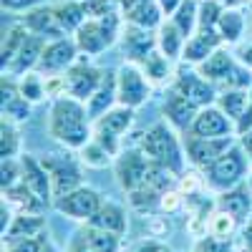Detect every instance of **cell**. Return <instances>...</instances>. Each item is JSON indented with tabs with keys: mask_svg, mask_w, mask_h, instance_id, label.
I'll return each mask as SVG.
<instances>
[{
	"mask_svg": "<svg viewBox=\"0 0 252 252\" xmlns=\"http://www.w3.org/2000/svg\"><path fill=\"white\" fill-rule=\"evenodd\" d=\"M48 134L66 149H81L94 139V124L86 103L73 96H58L51 103Z\"/></svg>",
	"mask_w": 252,
	"mask_h": 252,
	"instance_id": "cell-1",
	"label": "cell"
},
{
	"mask_svg": "<svg viewBox=\"0 0 252 252\" xmlns=\"http://www.w3.org/2000/svg\"><path fill=\"white\" fill-rule=\"evenodd\" d=\"M139 149L146 154V159H152L157 164H164V166H169L172 172L182 174L187 152H184V141H179L174 126L169 121L166 124L159 121V124L152 126V129H146L141 134Z\"/></svg>",
	"mask_w": 252,
	"mask_h": 252,
	"instance_id": "cell-2",
	"label": "cell"
},
{
	"mask_svg": "<svg viewBox=\"0 0 252 252\" xmlns=\"http://www.w3.org/2000/svg\"><path fill=\"white\" fill-rule=\"evenodd\" d=\"M73 35H76L81 53L98 56L121 38V18H119V13H109L103 18H89Z\"/></svg>",
	"mask_w": 252,
	"mask_h": 252,
	"instance_id": "cell-3",
	"label": "cell"
},
{
	"mask_svg": "<svg viewBox=\"0 0 252 252\" xmlns=\"http://www.w3.org/2000/svg\"><path fill=\"white\" fill-rule=\"evenodd\" d=\"M250 154L242 149V144L240 141H235L229 149L209 166V169H204V179H207V184L212 187V189H217V192H224V189H232V187H237L245 177H247V169H250Z\"/></svg>",
	"mask_w": 252,
	"mask_h": 252,
	"instance_id": "cell-4",
	"label": "cell"
},
{
	"mask_svg": "<svg viewBox=\"0 0 252 252\" xmlns=\"http://www.w3.org/2000/svg\"><path fill=\"white\" fill-rule=\"evenodd\" d=\"M134 111L136 109H129V106H124V103H116L111 111H106L103 116H98L94 121V139L106 146L114 157L121 154V139H124L126 131L131 129Z\"/></svg>",
	"mask_w": 252,
	"mask_h": 252,
	"instance_id": "cell-5",
	"label": "cell"
},
{
	"mask_svg": "<svg viewBox=\"0 0 252 252\" xmlns=\"http://www.w3.org/2000/svg\"><path fill=\"white\" fill-rule=\"evenodd\" d=\"M116 86H119V103L129 109H139L152 98V81L146 78L139 63L126 61L116 71Z\"/></svg>",
	"mask_w": 252,
	"mask_h": 252,
	"instance_id": "cell-6",
	"label": "cell"
},
{
	"mask_svg": "<svg viewBox=\"0 0 252 252\" xmlns=\"http://www.w3.org/2000/svg\"><path fill=\"white\" fill-rule=\"evenodd\" d=\"M46 172L51 177V187H53V202L63 194L73 192L76 187H81L83 172H81V164L76 157L71 154H43L40 157Z\"/></svg>",
	"mask_w": 252,
	"mask_h": 252,
	"instance_id": "cell-7",
	"label": "cell"
},
{
	"mask_svg": "<svg viewBox=\"0 0 252 252\" xmlns=\"http://www.w3.org/2000/svg\"><path fill=\"white\" fill-rule=\"evenodd\" d=\"M182 141H184L187 159L194 166H199V169H209L237 139L235 136H194L187 131Z\"/></svg>",
	"mask_w": 252,
	"mask_h": 252,
	"instance_id": "cell-8",
	"label": "cell"
},
{
	"mask_svg": "<svg viewBox=\"0 0 252 252\" xmlns=\"http://www.w3.org/2000/svg\"><path fill=\"white\" fill-rule=\"evenodd\" d=\"M76 61H78L76 38L63 35V38H56V40H48L46 43L35 71L43 73V76H58V73H66Z\"/></svg>",
	"mask_w": 252,
	"mask_h": 252,
	"instance_id": "cell-9",
	"label": "cell"
},
{
	"mask_svg": "<svg viewBox=\"0 0 252 252\" xmlns=\"http://www.w3.org/2000/svg\"><path fill=\"white\" fill-rule=\"evenodd\" d=\"M101 194L96 192L94 187H76L73 192L68 194H63L53 202V207L58 209L61 215H66L71 220H78V222H89L91 215L96 212V209L101 207Z\"/></svg>",
	"mask_w": 252,
	"mask_h": 252,
	"instance_id": "cell-10",
	"label": "cell"
},
{
	"mask_svg": "<svg viewBox=\"0 0 252 252\" xmlns=\"http://www.w3.org/2000/svg\"><path fill=\"white\" fill-rule=\"evenodd\" d=\"M63 78H66V94L86 103L96 94L98 83L103 78V71L96 68V66H91L89 58H86V61H76L73 66L66 71V76H63Z\"/></svg>",
	"mask_w": 252,
	"mask_h": 252,
	"instance_id": "cell-11",
	"label": "cell"
},
{
	"mask_svg": "<svg viewBox=\"0 0 252 252\" xmlns=\"http://www.w3.org/2000/svg\"><path fill=\"white\" fill-rule=\"evenodd\" d=\"M182 96H187L189 101L194 103L197 109H204V106H212L217 103V89L212 81H207L199 71H182L177 78H174V86Z\"/></svg>",
	"mask_w": 252,
	"mask_h": 252,
	"instance_id": "cell-12",
	"label": "cell"
},
{
	"mask_svg": "<svg viewBox=\"0 0 252 252\" xmlns=\"http://www.w3.org/2000/svg\"><path fill=\"white\" fill-rule=\"evenodd\" d=\"M146 166L149 159L141 149H126L114 159V169H116V179L121 184L124 192H131V189L141 187L146 179Z\"/></svg>",
	"mask_w": 252,
	"mask_h": 252,
	"instance_id": "cell-13",
	"label": "cell"
},
{
	"mask_svg": "<svg viewBox=\"0 0 252 252\" xmlns=\"http://www.w3.org/2000/svg\"><path fill=\"white\" fill-rule=\"evenodd\" d=\"M48 40H43L40 35H33L28 31V35L23 38L20 48L15 51V56L10 58V63L3 68V76H13V78H23L26 73L35 71L38 68V61H40V53H43Z\"/></svg>",
	"mask_w": 252,
	"mask_h": 252,
	"instance_id": "cell-14",
	"label": "cell"
},
{
	"mask_svg": "<svg viewBox=\"0 0 252 252\" xmlns=\"http://www.w3.org/2000/svg\"><path fill=\"white\" fill-rule=\"evenodd\" d=\"M189 134H194V136H235V121L217 103H212V106H204L197 111L192 126H189Z\"/></svg>",
	"mask_w": 252,
	"mask_h": 252,
	"instance_id": "cell-15",
	"label": "cell"
},
{
	"mask_svg": "<svg viewBox=\"0 0 252 252\" xmlns=\"http://www.w3.org/2000/svg\"><path fill=\"white\" fill-rule=\"evenodd\" d=\"M121 46H124V56L131 63H141L149 53L157 51V35L149 28H141L134 23H126L121 28Z\"/></svg>",
	"mask_w": 252,
	"mask_h": 252,
	"instance_id": "cell-16",
	"label": "cell"
},
{
	"mask_svg": "<svg viewBox=\"0 0 252 252\" xmlns=\"http://www.w3.org/2000/svg\"><path fill=\"white\" fill-rule=\"evenodd\" d=\"M20 172H23V184L31 192L43 202V204H53V187H51V177L46 172L43 161L33 154H23L20 157Z\"/></svg>",
	"mask_w": 252,
	"mask_h": 252,
	"instance_id": "cell-17",
	"label": "cell"
},
{
	"mask_svg": "<svg viewBox=\"0 0 252 252\" xmlns=\"http://www.w3.org/2000/svg\"><path fill=\"white\" fill-rule=\"evenodd\" d=\"M119 240H121V235H114V232L98 229L94 224H86L71 240L68 252H119Z\"/></svg>",
	"mask_w": 252,
	"mask_h": 252,
	"instance_id": "cell-18",
	"label": "cell"
},
{
	"mask_svg": "<svg viewBox=\"0 0 252 252\" xmlns=\"http://www.w3.org/2000/svg\"><path fill=\"white\" fill-rule=\"evenodd\" d=\"M224 46L222 35L217 33V28H197V33L192 38H187L184 43V53L182 61L184 63H192V66H199L202 61H207L217 48Z\"/></svg>",
	"mask_w": 252,
	"mask_h": 252,
	"instance_id": "cell-19",
	"label": "cell"
},
{
	"mask_svg": "<svg viewBox=\"0 0 252 252\" xmlns=\"http://www.w3.org/2000/svg\"><path fill=\"white\" fill-rule=\"evenodd\" d=\"M217 207L222 212H227L229 217H235L237 222H250V217H252V189H250V184L240 182L237 187L220 192Z\"/></svg>",
	"mask_w": 252,
	"mask_h": 252,
	"instance_id": "cell-20",
	"label": "cell"
},
{
	"mask_svg": "<svg viewBox=\"0 0 252 252\" xmlns=\"http://www.w3.org/2000/svg\"><path fill=\"white\" fill-rule=\"evenodd\" d=\"M23 26H26L33 35H40L43 40H56V38L68 35L66 31L61 28V23H58L56 8H43V5H38V8H33V10H26Z\"/></svg>",
	"mask_w": 252,
	"mask_h": 252,
	"instance_id": "cell-21",
	"label": "cell"
},
{
	"mask_svg": "<svg viewBox=\"0 0 252 252\" xmlns=\"http://www.w3.org/2000/svg\"><path fill=\"white\" fill-rule=\"evenodd\" d=\"M119 103V86H116V73L114 71H103V78L98 83L96 94L86 101V109L91 121H96L98 116H103L106 111H111Z\"/></svg>",
	"mask_w": 252,
	"mask_h": 252,
	"instance_id": "cell-22",
	"label": "cell"
},
{
	"mask_svg": "<svg viewBox=\"0 0 252 252\" xmlns=\"http://www.w3.org/2000/svg\"><path fill=\"white\" fill-rule=\"evenodd\" d=\"M197 111H199V109H197L187 96H182L177 89H172L169 96H166V101H164V116H166V121H169L174 129H179V131H189V126H192Z\"/></svg>",
	"mask_w": 252,
	"mask_h": 252,
	"instance_id": "cell-23",
	"label": "cell"
},
{
	"mask_svg": "<svg viewBox=\"0 0 252 252\" xmlns=\"http://www.w3.org/2000/svg\"><path fill=\"white\" fill-rule=\"evenodd\" d=\"M31 106L33 103L20 94L13 76H3V119L20 124L31 116Z\"/></svg>",
	"mask_w": 252,
	"mask_h": 252,
	"instance_id": "cell-24",
	"label": "cell"
},
{
	"mask_svg": "<svg viewBox=\"0 0 252 252\" xmlns=\"http://www.w3.org/2000/svg\"><path fill=\"white\" fill-rule=\"evenodd\" d=\"M40 232H46V220L40 217V212H18L13 222L8 224V229L3 232V242L13 245L26 237H35Z\"/></svg>",
	"mask_w": 252,
	"mask_h": 252,
	"instance_id": "cell-25",
	"label": "cell"
},
{
	"mask_svg": "<svg viewBox=\"0 0 252 252\" xmlns=\"http://www.w3.org/2000/svg\"><path fill=\"white\" fill-rule=\"evenodd\" d=\"M235 56L229 53L224 46L222 48H217L212 56H209L207 61H202L199 66H197V71L207 78V81H212V83H227L229 81V76H232V71H235Z\"/></svg>",
	"mask_w": 252,
	"mask_h": 252,
	"instance_id": "cell-26",
	"label": "cell"
},
{
	"mask_svg": "<svg viewBox=\"0 0 252 252\" xmlns=\"http://www.w3.org/2000/svg\"><path fill=\"white\" fill-rule=\"evenodd\" d=\"M86 224H94V227L106 229V232H114V235H124L126 232V209L114 202H101V207L91 215V220Z\"/></svg>",
	"mask_w": 252,
	"mask_h": 252,
	"instance_id": "cell-27",
	"label": "cell"
},
{
	"mask_svg": "<svg viewBox=\"0 0 252 252\" xmlns=\"http://www.w3.org/2000/svg\"><path fill=\"white\" fill-rule=\"evenodd\" d=\"M184 43H187V38H184V33L174 26V20L169 18V20H164V23L157 28V48L169 58V61H177V58H182V53H184Z\"/></svg>",
	"mask_w": 252,
	"mask_h": 252,
	"instance_id": "cell-28",
	"label": "cell"
},
{
	"mask_svg": "<svg viewBox=\"0 0 252 252\" xmlns=\"http://www.w3.org/2000/svg\"><path fill=\"white\" fill-rule=\"evenodd\" d=\"M56 8V15H58V23L66 33H76L83 23L89 20V13H86V5L83 0H63V3L53 5Z\"/></svg>",
	"mask_w": 252,
	"mask_h": 252,
	"instance_id": "cell-29",
	"label": "cell"
},
{
	"mask_svg": "<svg viewBox=\"0 0 252 252\" xmlns=\"http://www.w3.org/2000/svg\"><path fill=\"white\" fill-rule=\"evenodd\" d=\"M217 106L232 119V121H237L242 114H245V109L250 106V94L245 91V89H232V86H227L220 96H217Z\"/></svg>",
	"mask_w": 252,
	"mask_h": 252,
	"instance_id": "cell-30",
	"label": "cell"
},
{
	"mask_svg": "<svg viewBox=\"0 0 252 252\" xmlns=\"http://www.w3.org/2000/svg\"><path fill=\"white\" fill-rule=\"evenodd\" d=\"M242 31H245V18H242V13H240L237 8H224L220 23H217V33L222 35L224 46L237 43L240 35H242Z\"/></svg>",
	"mask_w": 252,
	"mask_h": 252,
	"instance_id": "cell-31",
	"label": "cell"
},
{
	"mask_svg": "<svg viewBox=\"0 0 252 252\" xmlns=\"http://www.w3.org/2000/svg\"><path fill=\"white\" fill-rule=\"evenodd\" d=\"M174 26L184 33V38H192L199 28V0H184L179 10L172 15Z\"/></svg>",
	"mask_w": 252,
	"mask_h": 252,
	"instance_id": "cell-32",
	"label": "cell"
},
{
	"mask_svg": "<svg viewBox=\"0 0 252 252\" xmlns=\"http://www.w3.org/2000/svg\"><path fill=\"white\" fill-rule=\"evenodd\" d=\"M3 199H5L8 204L18 207L20 212H40V207H43V202H40L23 182L15 184V187H10V189H5V192H3Z\"/></svg>",
	"mask_w": 252,
	"mask_h": 252,
	"instance_id": "cell-33",
	"label": "cell"
},
{
	"mask_svg": "<svg viewBox=\"0 0 252 252\" xmlns=\"http://www.w3.org/2000/svg\"><path fill=\"white\" fill-rule=\"evenodd\" d=\"M139 66L144 68V73H146V78H149L152 83H161V81H166L172 76V66H169V58H166L159 48L154 51V53H149L146 56Z\"/></svg>",
	"mask_w": 252,
	"mask_h": 252,
	"instance_id": "cell-34",
	"label": "cell"
},
{
	"mask_svg": "<svg viewBox=\"0 0 252 252\" xmlns=\"http://www.w3.org/2000/svg\"><path fill=\"white\" fill-rule=\"evenodd\" d=\"M81 161L86 164V166H94V169H103V166H109V164H114V154L106 149L103 144H98L96 139H91L86 146H81Z\"/></svg>",
	"mask_w": 252,
	"mask_h": 252,
	"instance_id": "cell-35",
	"label": "cell"
},
{
	"mask_svg": "<svg viewBox=\"0 0 252 252\" xmlns=\"http://www.w3.org/2000/svg\"><path fill=\"white\" fill-rule=\"evenodd\" d=\"M20 149V134L15 121H0V159H13Z\"/></svg>",
	"mask_w": 252,
	"mask_h": 252,
	"instance_id": "cell-36",
	"label": "cell"
},
{
	"mask_svg": "<svg viewBox=\"0 0 252 252\" xmlns=\"http://www.w3.org/2000/svg\"><path fill=\"white\" fill-rule=\"evenodd\" d=\"M18 89H20V94H23L31 103H38L43 96H48V94H46V76L38 73V71L26 73L23 78L18 81Z\"/></svg>",
	"mask_w": 252,
	"mask_h": 252,
	"instance_id": "cell-37",
	"label": "cell"
},
{
	"mask_svg": "<svg viewBox=\"0 0 252 252\" xmlns=\"http://www.w3.org/2000/svg\"><path fill=\"white\" fill-rule=\"evenodd\" d=\"M26 35H28V28H26L23 23L8 31V35H5V40H3V51H0V66H3V68L10 63V58L15 56V51L20 48V43H23Z\"/></svg>",
	"mask_w": 252,
	"mask_h": 252,
	"instance_id": "cell-38",
	"label": "cell"
},
{
	"mask_svg": "<svg viewBox=\"0 0 252 252\" xmlns=\"http://www.w3.org/2000/svg\"><path fill=\"white\" fill-rule=\"evenodd\" d=\"M224 5L220 0H199V28H217Z\"/></svg>",
	"mask_w": 252,
	"mask_h": 252,
	"instance_id": "cell-39",
	"label": "cell"
},
{
	"mask_svg": "<svg viewBox=\"0 0 252 252\" xmlns=\"http://www.w3.org/2000/svg\"><path fill=\"white\" fill-rule=\"evenodd\" d=\"M23 182V172H20V159H3L0 161V187H3V192L15 184Z\"/></svg>",
	"mask_w": 252,
	"mask_h": 252,
	"instance_id": "cell-40",
	"label": "cell"
},
{
	"mask_svg": "<svg viewBox=\"0 0 252 252\" xmlns=\"http://www.w3.org/2000/svg\"><path fill=\"white\" fill-rule=\"evenodd\" d=\"M46 245H51L48 229H46V232H40V235H35V237H26V240H20V242L5 245V252H40Z\"/></svg>",
	"mask_w": 252,
	"mask_h": 252,
	"instance_id": "cell-41",
	"label": "cell"
},
{
	"mask_svg": "<svg viewBox=\"0 0 252 252\" xmlns=\"http://www.w3.org/2000/svg\"><path fill=\"white\" fill-rule=\"evenodd\" d=\"M192 252H232V245H229V237H217L209 232L197 240Z\"/></svg>",
	"mask_w": 252,
	"mask_h": 252,
	"instance_id": "cell-42",
	"label": "cell"
},
{
	"mask_svg": "<svg viewBox=\"0 0 252 252\" xmlns=\"http://www.w3.org/2000/svg\"><path fill=\"white\" fill-rule=\"evenodd\" d=\"M235 227H237V220L235 217H229L227 212H220L212 217V224H209V232L212 235H217V237H229L235 232Z\"/></svg>",
	"mask_w": 252,
	"mask_h": 252,
	"instance_id": "cell-43",
	"label": "cell"
},
{
	"mask_svg": "<svg viewBox=\"0 0 252 252\" xmlns=\"http://www.w3.org/2000/svg\"><path fill=\"white\" fill-rule=\"evenodd\" d=\"M83 5H86L89 18H103L109 13H116L114 0H83Z\"/></svg>",
	"mask_w": 252,
	"mask_h": 252,
	"instance_id": "cell-44",
	"label": "cell"
},
{
	"mask_svg": "<svg viewBox=\"0 0 252 252\" xmlns=\"http://www.w3.org/2000/svg\"><path fill=\"white\" fill-rule=\"evenodd\" d=\"M116 3H119V8H121L124 20H129V18L136 15L141 8H146L149 3H154V0H116Z\"/></svg>",
	"mask_w": 252,
	"mask_h": 252,
	"instance_id": "cell-45",
	"label": "cell"
},
{
	"mask_svg": "<svg viewBox=\"0 0 252 252\" xmlns=\"http://www.w3.org/2000/svg\"><path fill=\"white\" fill-rule=\"evenodd\" d=\"M0 3H3V10H8V13H23V10L38 8L43 0H0Z\"/></svg>",
	"mask_w": 252,
	"mask_h": 252,
	"instance_id": "cell-46",
	"label": "cell"
},
{
	"mask_svg": "<svg viewBox=\"0 0 252 252\" xmlns=\"http://www.w3.org/2000/svg\"><path fill=\"white\" fill-rule=\"evenodd\" d=\"M247 131H252V103L245 109V114L235 121V134L237 136H245Z\"/></svg>",
	"mask_w": 252,
	"mask_h": 252,
	"instance_id": "cell-47",
	"label": "cell"
},
{
	"mask_svg": "<svg viewBox=\"0 0 252 252\" xmlns=\"http://www.w3.org/2000/svg\"><path fill=\"white\" fill-rule=\"evenodd\" d=\"M157 3H159V8H161L164 18H172V15L179 10V5L184 3V0H157Z\"/></svg>",
	"mask_w": 252,
	"mask_h": 252,
	"instance_id": "cell-48",
	"label": "cell"
},
{
	"mask_svg": "<svg viewBox=\"0 0 252 252\" xmlns=\"http://www.w3.org/2000/svg\"><path fill=\"white\" fill-rule=\"evenodd\" d=\"M161 250H164V245H161L159 240H149V242H144V245L134 247L131 252H161Z\"/></svg>",
	"mask_w": 252,
	"mask_h": 252,
	"instance_id": "cell-49",
	"label": "cell"
},
{
	"mask_svg": "<svg viewBox=\"0 0 252 252\" xmlns=\"http://www.w3.org/2000/svg\"><path fill=\"white\" fill-rule=\"evenodd\" d=\"M242 245H245V247L252 252V227H250V224L242 229Z\"/></svg>",
	"mask_w": 252,
	"mask_h": 252,
	"instance_id": "cell-50",
	"label": "cell"
},
{
	"mask_svg": "<svg viewBox=\"0 0 252 252\" xmlns=\"http://www.w3.org/2000/svg\"><path fill=\"white\" fill-rule=\"evenodd\" d=\"M240 61L245 63V66H250V68H252V46H247V48H242V51H240Z\"/></svg>",
	"mask_w": 252,
	"mask_h": 252,
	"instance_id": "cell-51",
	"label": "cell"
},
{
	"mask_svg": "<svg viewBox=\"0 0 252 252\" xmlns=\"http://www.w3.org/2000/svg\"><path fill=\"white\" fill-rule=\"evenodd\" d=\"M240 144H242V149L247 154H252V131H247L245 136H240Z\"/></svg>",
	"mask_w": 252,
	"mask_h": 252,
	"instance_id": "cell-52",
	"label": "cell"
},
{
	"mask_svg": "<svg viewBox=\"0 0 252 252\" xmlns=\"http://www.w3.org/2000/svg\"><path fill=\"white\" fill-rule=\"evenodd\" d=\"M220 3H222L224 8H240L242 3H247V0H220Z\"/></svg>",
	"mask_w": 252,
	"mask_h": 252,
	"instance_id": "cell-53",
	"label": "cell"
},
{
	"mask_svg": "<svg viewBox=\"0 0 252 252\" xmlns=\"http://www.w3.org/2000/svg\"><path fill=\"white\" fill-rule=\"evenodd\" d=\"M40 252H58V250H56L53 245H46V247H43V250H40Z\"/></svg>",
	"mask_w": 252,
	"mask_h": 252,
	"instance_id": "cell-54",
	"label": "cell"
},
{
	"mask_svg": "<svg viewBox=\"0 0 252 252\" xmlns=\"http://www.w3.org/2000/svg\"><path fill=\"white\" fill-rule=\"evenodd\" d=\"M247 94H250V103H252V86H250V91H247Z\"/></svg>",
	"mask_w": 252,
	"mask_h": 252,
	"instance_id": "cell-55",
	"label": "cell"
},
{
	"mask_svg": "<svg viewBox=\"0 0 252 252\" xmlns=\"http://www.w3.org/2000/svg\"><path fill=\"white\" fill-rule=\"evenodd\" d=\"M247 184H250V189H252V174H250V179H247Z\"/></svg>",
	"mask_w": 252,
	"mask_h": 252,
	"instance_id": "cell-56",
	"label": "cell"
},
{
	"mask_svg": "<svg viewBox=\"0 0 252 252\" xmlns=\"http://www.w3.org/2000/svg\"><path fill=\"white\" fill-rule=\"evenodd\" d=\"M237 252H250V250H247V247H242V250H237Z\"/></svg>",
	"mask_w": 252,
	"mask_h": 252,
	"instance_id": "cell-57",
	"label": "cell"
},
{
	"mask_svg": "<svg viewBox=\"0 0 252 252\" xmlns=\"http://www.w3.org/2000/svg\"><path fill=\"white\" fill-rule=\"evenodd\" d=\"M247 224H250V227H252V217H250V222H247Z\"/></svg>",
	"mask_w": 252,
	"mask_h": 252,
	"instance_id": "cell-58",
	"label": "cell"
},
{
	"mask_svg": "<svg viewBox=\"0 0 252 252\" xmlns=\"http://www.w3.org/2000/svg\"><path fill=\"white\" fill-rule=\"evenodd\" d=\"M164 252H169V250H166V247H164Z\"/></svg>",
	"mask_w": 252,
	"mask_h": 252,
	"instance_id": "cell-59",
	"label": "cell"
},
{
	"mask_svg": "<svg viewBox=\"0 0 252 252\" xmlns=\"http://www.w3.org/2000/svg\"><path fill=\"white\" fill-rule=\"evenodd\" d=\"M250 159H252V154H250Z\"/></svg>",
	"mask_w": 252,
	"mask_h": 252,
	"instance_id": "cell-60",
	"label": "cell"
},
{
	"mask_svg": "<svg viewBox=\"0 0 252 252\" xmlns=\"http://www.w3.org/2000/svg\"><path fill=\"white\" fill-rule=\"evenodd\" d=\"M161 252H164V250H161Z\"/></svg>",
	"mask_w": 252,
	"mask_h": 252,
	"instance_id": "cell-61",
	"label": "cell"
}]
</instances>
